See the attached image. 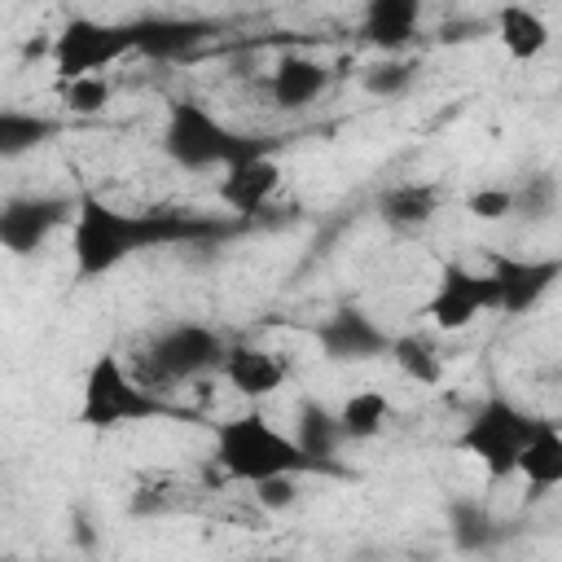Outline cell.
Listing matches in <instances>:
<instances>
[{
    "label": "cell",
    "mask_w": 562,
    "mask_h": 562,
    "mask_svg": "<svg viewBox=\"0 0 562 562\" xmlns=\"http://www.w3.org/2000/svg\"><path fill=\"white\" fill-rule=\"evenodd\" d=\"M70 263L79 281H97L110 277L114 268H123L132 255L162 246L167 237L180 233H198L193 224H184L180 215H162V211H123L97 193H79L75 211H70Z\"/></svg>",
    "instance_id": "cell-1"
},
{
    "label": "cell",
    "mask_w": 562,
    "mask_h": 562,
    "mask_svg": "<svg viewBox=\"0 0 562 562\" xmlns=\"http://www.w3.org/2000/svg\"><path fill=\"white\" fill-rule=\"evenodd\" d=\"M211 457L215 465L237 483H263L277 474H312V457L299 448V439L281 426H272L263 413H233L211 422Z\"/></svg>",
    "instance_id": "cell-2"
},
{
    "label": "cell",
    "mask_w": 562,
    "mask_h": 562,
    "mask_svg": "<svg viewBox=\"0 0 562 562\" xmlns=\"http://www.w3.org/2000/svg\"><path fill=\"white\" fill-rule=\"evenodd\" d=\"M167 404L162 395H154V386H145L114 351H101L79 386V426L88 430H119V426H136V422H154L162 417Z\"/></svg>",
    "instance_id": "cell-3"
},
{
    "label": "cell",
    "mask_w": 562,
    "mask_h": 562,
    "mask_svg": "<svg viewBox=\"0 0 562 562\" xmlns=\"http://www.w3.org/2000/svg\"><path fill=\"white\" fill-rule=\"evenodd\" d=\"M158 145H162V154H167L180 171H220V167H228L233 158H241V154L255 149L246 136H237L215 110H206V105L193 101V97H180V101L167 105Z\"/></svg>",
    "instance_id": "cell-4"
},
{
    "label": "cell",
    "mask_w": 562,
    "mask_h": 562,
    "mask_svg": "<svg viewBox=\"0 0 562 562\" xmlns=\"http://www.w3.org/2000/svg\"><path fill=\"white\" fill-rule=\"evenodd\" d=\"M531 426H536V413H527V408L514 404L509 395H487V400L465 417V426L457 430V448H461L470 461H479V470H483L487 479L501 483V479H514L518 452H522Z\"/></svg>",
    "instance_id": "cell-5"
},
{
    "label": "cell",
    "mask_w": 562,
    "mask_h": 562,
    "mask_svg": "<svg viewBox=\"0 0 562 562\" xmlns=\"http://www.w3.org/2000/svg\"><path fill=\"white\" fill-rule=\"evenodd\" d=\"M132 57V22H101V18H70L48 40V61L61 79L105 75Z\"/></svg>",
    "instance_id": "cell-6"
},
{
    "label": "cell",
    "mask_w": 562,
    "mask_h": 562,
    "mask_svg": "<svg viewBox=\"0 0 562 562\" xmlns=\"http://www.w3.org/2000/svg\"><path fill=\"white\" fill-rule=\"evenodd\" d=\"M228 351V338L202 321H176L149 342V369L162 382H198L206 373H220V360Z\"/></svg>",
    "instance_id": "cell-7"
},
{
    "label": "cell",
    "mask_w": 562,
    "mask_h": 562,
    "mask_svg": "<svg viewBox=\"0 0 562 562\" xmlns=\"http://www.w3.org/2000/svg\"><path fill=\"white\" fill-rule=\"evenodd\" d=\"M483 312H492V281L487 272H474L465 259H443L435 272V285L426 294V316L439 334L470 329Z\"/></svg>",
    "instance_id": "cell-8"
},
{
    "label": "cell",
    "mask_w": 562,
    "mask_h": 562,
    "mask_svg": "<svg viewBox=\"0 0 562 562\" xmlns=\"http://www.w3.org/2000/svg\"><path fill=\"white\" fill-rule=\"evenodd\" d=\"M75 198L66 193H18L0 202V250L13 259H31L57 228L70 224Z\"/></svg>",
    "instance_id": "cell-9"
},
{
    "label": "cell",
    "mask_w": 562,
    "mask_h": 562,
    "mask_svg": "<svg viewBox=\"0 0 562 562\" xmlns=\"http://www.w3.org/2000/svg\"><path fill=\"white\" fill-rule=\"evenodd\" d=\"M312 342H316L321 356L334 360V364H364V360L386 356L391 329H386L373 312H364V307H356V303H342V307H334L325 321H316Z\"/></svg>",
    "instance_id": "cell-10"
},
{
    "label": "cell",
    "mask_w": 562,
    "mask_h": 562,
    "mask_svg": "<svg viewBox=\"0 0 562 562\" xmlns=\"http://www.w3.org/2000/svg\"><path fill=\"white\" fill-rule=\"evenodd\" d=\"M483 259H487L483 272L492 281V312H505V316L531 312L562 277L558 259H518V255H501V250H487Z\"/></svg>",
    "instance_id": "cell-11"
},
{
    "label": "cell",
    "mask_w": 562,
    "mask_h": 562,
    "mask_svg": "<svg viewBox=\"0 0 562 562\" xmlns=\"http://www.w3.org/2000/svg\"><path fill=\"white\" fill-rule=\"evenodd\" d=\"M220 202L233 211V215H259L272 206V198L281 193V162L255 145L250 154L233 158L228 167H220Z\"/></svg>",
    "instance_id": "cell-12"
},
{
    "label": "cell",
    "mask_w": 562,
    "mask_h": 562,
    "mask_svg": "<svg viewBox=\"0 0 562 562\" xmlns=\"http://www.w3.org/2000/svg\"><path fill=\"white\" fill-rule=\"evenodd\" d=\"M211 35V22L202 18H176V13H145L132 18V53L149 61H176L189 48H198Z\"/></svg>",
    "instance_id": "cell-13"
},
{
    "label": "cell",
    "mask_w": 562,
    "mask_h": 562,
    "mask_svg": "<svg viewBox=\"0 0 562 562\" xmlns=\"http://www.w3.org/2000/svg\"><path fill=\"white\" fill-rule=\"evenodd\" d=\"M220 373L228 378V386L246 400H263L272 391H281L290 382V360L272 347H246V342H228L224 360H220Z\"/></svg>",
    "instance_id": "cell-14"
},
{
    "label": "cell",
    "mask_w": 562,
    "mask_h": 562,
    "mask_svg": "<svg viewBox=\"0 0 562 562\" xmlns=\"http://www.w3.org/2000/svg\"><path fill=\"white\" fill-rule=\"evenodd\" d=\"M514 479H522L531 487V496H544L553 487H562V430L553 417H536L522 452H518V470Z\"/></svg>",
    "instance_id": "cell-15"
},
{
    "label": "cell",
    "mask_w": 562,
    "mask_h": 562,
    "mask_svg": "<svg viewBox=\"0 0 562 562\" xmlns=\"http://www.w3.org/2000/svg\"><path fill=\"white\" fill-rule=\"evenodd\" d=\"M268 92L281 110L316 105L329 92V70H325V61H316L307 53H285L268 75Z\"/></svg>",
    "instance_id": "cell-16"
},
{
    "label": "cell",
    "mask_w": 562,
    "mask_h": 562,
    "mask_svg": "<svg viewBox=\"0 0 562 562\" xmlns=\"http://www.w3.org/2000/svg\"><path fill=\"white\" fill-rule=\"evenodd\" d=\"M422 0H364L360 9V35L373 48H404L417 31H422Z\"/></svg>",
    "instance_id": "cell-17"
},
{
    "label": "cell",
    "mask_w": 562,
    "mask_h": 562,
    "mask_svg": "<svg viewBox=\"0 0 562 562\" xmlns=\"http://www.w3.org/2000/svg\"><path fill=\"white\" fill-rule=\"evenodd\" d=\"M439 206H443V193L430 180H395L378 193V215L391 228H426L439 215Z\"/></svg>",
    "instance_id": "cell-18"
},
{
    "label": "cell",
    "mask_w": 562,
    "mask_h": 562,
    "mask_svg": "<svg viewBox=\"0 0 562 562\" xmlns=\"http://www.w3.org/2000/svg\"><path fill=\"white\" fill-rule=\"evenodd\" d=\"M496 40L509 53V61H536L549 48V22L531 4H501L496 9Z\"/></svg>",
    "instance_id": "cell-19"
},
{
    "label": "cell",
    "mask_w": 562,
    "mask_h": 562,
    "mask_svg": "<svg viewBox=\"0 0 562 562\" xmlns=\"http://www.w3.org/2000/svg\"><path fill=\"white\" fill-rule=\"evenodd\" d=\"M338 430H342V443H369V439H378L382 430H386V422H391V400H386V391H378V386H360V391H351L342 404H338Z\"/></svg>",
    "instance_id": "cell-20"
},
{
    "label": "cell",
    "mask_w": 562,
    "mask_h": 562,
    "mask_svg": "<svg viewBox=\"0 0 562 562\" xmlns=\"http://www.w3.org/2000/svg\"><path fill=\"white\" fill-rule=\"evenodd\" d=\"M57 123L48 114L22 110V105H0V162H13L31 149H40L44 140H53Z\"/></svg>",
    "instance_id": "cell-21"
},
{
    "label": "cell",
    "mask_w": 562,
    "mask_h": 562,
    "mask_svg": "<svg viewBox=\"0 0 562 562\" xmlns=\"http://www.w3.org/2000/svg\"><path fill=\"white\" fill-rule=\"evenodd\" d=\"M294 439H299V448L312 457L316 470H329V465H334V452H338V443H342V430H338V417H334L325 404L303 400V404H299V430H294Z\"/></svg>",
    "instance_id": "cell-22"
},
{
    "label": "cell",
    "mask_w": 562,
    "mask_h": 562,
    "mask_svg": "<svg viewBox=\"0 0 562 562\" xmlns=\"http://www.w3.org/2000/svg\"><path fill=\"white\" fill-rule=\"evenodd\" d=\"M391 364L417 382V386H435L443 378V351L426 338V334H391V347H386Z\"/></svg>",
    "instance_id": "cell-23"
},
{
    "label": "cell",
    "mask_w": 562,
    "mask_h": 562,
    "mask_svg": "<svg viewBox=\"0 0 562 562\" xmlns=\"http://www.w3.org/2000/svg\"><path fill=\"white\" fill-rule=\"evenodd\" d=\"M114 88L105 75H79V79H61V105L75 114H97L101 105H110Z\"/></svg>",
    "instance_id": "cell-24"
},
{
    "label": "cell",
    "mask_w": 562,
    "mask_h": 562,
    "mask_svg": "<svg viewBox=\"0 0 562 562\" xmlns=\"http://www.w3.org/2000/svg\"><path fill=\"white\" fill-rule=\"evenodd\" d=\"M465 211L474 220H505L509 211H518V193L505 189V184H487V189H474L465 198Z\"/></svg>",
    "instance_id": "cell-25"
},
{
    "label": "cell",
    "mask_w": 562,
    "mask_h": 562,
    "mask_svg": "<svg viewBox=\"0 0 562 562\" xmlns=\"http://www.w3.org/2000/svg\"><path fill=\"white\" fill-rule=\"evenodd\" d=\"M255 501H259L263 509H272V514L299 505V474H277V479L255 483Z\"/></svg>",
    "instance_id": "cell-26"
},
{
    "label": "cell",
    "mask_w": 562,
    "mask_h": 562,
    "mask_svg": "<svg viewBox=\"0 0 562 562\" xmlns=\"http://www.w3.org/2000/svg\"><path fill=\"white\" fill-rule=\"evenodd\" d=\"M364 83H369V92H386V97H391V92H400V88L408 83V66H382V70H373Z\"/></svg>",
    "instance_id": "cell-27"
}]
</instances>
